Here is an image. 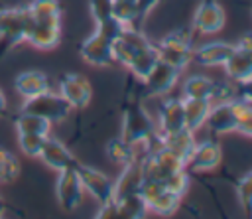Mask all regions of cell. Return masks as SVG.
<instances>
[{
  "label": "cell",
  "mask_w": 252,
  "mask_h": 219,
  "mask_svg": "<svg viewBox=\"0 0 252 219\" xmlns=\"http://www.w3.org/2000/svg\"><path fill=\"white\" fill-rule=\"evenodd\" d=\"M120 136L134 146H142L158 136V126L152 120V116L146 112V109L140 105V101H130L124 105Z\"/></svg>",
  "instance_id": "1"
},
{
  "label": "cell",
  "mask_w": 252,
  "mask_h": 219,
  "mask_svg": "<svg viewBox=\"0 0 252 219\" xmlns=\"http://www.w3.org/2000/svg\"><path fill=\"white\" fill-rule=\"evenodd\" d=\"M30 26L28 6L0 8V59L18 43L26 41Z\"/></svg>",
  "instance_id": "2"
},
{
  "label": "cell",
  "mask_w": 252,
  "mask_h": 219,
  "mask_svg": "<svg viewBox=\"0 0 252 219\" xmlns=\"http://www.w3.org/2000/svg\"><path fill=\"white\" fill-rule=\"evenodd\" d=\"M158 57L183 71L193 59V32L191 28H179L167 34L158 45Z\"/></svg>",
  "instance_id": "3"
},
{
  "label": "cell",
  "mask_w": 252,
  "mask_h": 219,
  "mask_svg": "<svg viewBox=\"0 0 252 219\" xmlns=\"http://www.w3.org/2000/svg\"><path fill=\"white\" fill-rule=\"evenodd\" d=\"M22 110L37 114V116H41V118H45V120H49L53 124V122L65 120L69 116V112H71V107L59 93H51V89H49V91H45L41 95L26 99L24 105H22Z\"/></svg>",
  "instance_id": "4"
},
{
  "label": "cell",
  "mask_w": 252,
  "mask_h": 219,
  "mask_svg": "<svg viewBox=\"0 0 252 219\" xmlns=\"http://www.w3.org/2000/svg\"><path fill=\"white\" fill-rule=\"evenodd\" d=\"M138 195L144 199L148 211H154L161 217L173 215V211L179 207V201H181V195L173 193L165 185H161L158 182H152V180L142 182V187H140Z\"/></svg>",
  "instance_id": "5"
},
{
  "label": "cell",
  "mask_w": 252,
  "mask_h": 219,
  "mask_svg": "<svg viewBox=\"0 0 252 219\" xmlns=\"http://www.w3.org/2000/svg\"><path fill=\"white\" fill-rule=\"evenodd\" d=\"M224 69L234 83L252 79V34L242 36L232 45V53L226 59Z\"/></svg>",
  "instance_id": "6"
},
{
  "label": "cell",
  "mask_w": 252,
  "mask_h": 219,
  "mask_svg": "<svg viewBox=\"0 0 252 219\" xmlns=\"http://www.w3.org/2000/svg\"><path fill=\"white\" fill-rule=\"evenodd\" d=\"M61 37V18H32L28 26L26 41L37 49H51Z\"/></svg>",
  "instance_id": "7"
},
{
  "label": "cell",
  "mask_w": 252,
  "mask_h": 219,
  "mask_svg": "<svg viewBox=\"0 0 252 219\" xmlns=\"http://www.w3.org/2000/svg\"><path fill=\"white\" fill-rule=\"evenodd\" d=\"M152 41L134 28H124L122 34L112 41V59L124 67H130L132 59L136 57V53L144 47H148Z\"/></svg>",
  "instance_id": "8"
},
{
  "label": "cell",
  "mask_w": 252,
  "mask_h": 219,
  "mask_svg": "<svg viewBox=\"0 0 252 219\" xmlns=\"http://www.w3.org/2000/svg\"><path fill=\"white\" fill-rule=\"evenodd\" d=\"M75 170L79 174V180L83 183V189L89 191L100 205H104V203H108L112 199L114 182L106 174H102V172H98V170H94L91 166H85L81 162L75 166Z\"/></svg>",
  "instance_id": "9"
},
{
  "label": "cell",
  "mask_w": 252,
  "mask_h": 219,
  "mask_svg": "<svg viewBox=\"0 0 252 219\" xmlns=\"http://www.w3.org/2000/svg\"><path fill=\"white\" fill-rule=\"evenodd\" d=\"M179 73L181 69L165 63V61H158L154 65V69L150 71V75L146 79H142V95L144 97H159V95H165L179 79Z\"/></svg>",
  "instance_id": "10"
},
{
  "label": "cell",
  "mask_w": 252,
  "mask_h": 219,
  "mask_svg": "<svg viewBox=\"0 0 252 219\" xmlns=\"http://www.w3.org/2000/svg\"><path fill=\"white\" fill-rule=\"evenodd\" d=\"M59 95L69 103L71 109H85L91 103L93 89L87 77L79 73H65L59 79Z\"/></svg>",
  "instance_id": "11"
},
{
  "label": "cell",
  "mask_w": 252,
  "mask_h": 219,
  "mask_svg": "<svg viewBox=\"0 0 252 219\" xmlns=\"http://www.w3.org/2000/svg\"><path fill=\"white\" fill-rule=\"evenodd\" d=\"M83 183L79 180V174L75 168L63 170L59 172L57 178V185H55V193H57V201L65 211H73L81 205L83 201Z\"/></svg>",
  "instance_id": "12"
},
{
  "label": "cell",
  "mask_w": 252,
  "mask_h": 219,
  "mask_svg": "<svg viewBox=\"0 0 252 219\" xmlns=\"http://www.w3.org/2000/svg\"><path fill=\"white\" fill-rule=\"evenodd\" d=\"M148 207L140 195H132L120 201L110 199L108 203L100 205V211L94 219H144Z\"/></svg>",
  "instance_id": "13"
},
{
  "label": "cell",
  "mask_w": 252,
  "mask_h": 219,
  "mask_svg": "<svg viewBox=\"0 0 252 219\" xmlns=\"http://www.w3.org/2000/svg\"><path fill=\"white\" fill-rule=\"evenodd\" d=\"M79 51H81V57L91 65L104 67V65L114 63V59H112V39L98 34L96 30H94V34H91L81 43Z\"/></svg>",
  "instance_id": "14"
},
{
  "label": "cell",
  "mask_w": 252,
  "mask_h": 219,
  "mask_svg": "<svg viewBox=\"0 0 252 219\" xmlns=\"http://www.w3.org/2000/svg\"><path fill=\"white\" fill-rule=\"evenodd\" d=\"M222 160V150L220 144L213 142V140H205L195 144L191 156L185 162V170L189 172H209L213 168H217Z\"/></svg>",
  "instance_id": "15"
},
{
  "label": "cell",
  "mask_w": 252,
  "mask_h": 219,
  "mask_svg": "<svg viewBox=\"0 0 252 219\" xmlns=\"http://www.w3.org/2000/svg\"><path fill=\"white\" fill-rule=\"evenodd\" d=\"M142 182H144V170H142V158H138V160H134V162H130V164L124 166L120 178L114 183L112 199L114 201H120V199L138 195L140 193V187H142Z\"/></svg>",
  "instance_id": "16"
},
{
  "label": "cell",
  "mask_w": 252,
  "mask_h": 219,
  "mask_svg": "<svg viewBox=\"0 0 252 219\" xmlns=\"http://www.w3.org/2000/svg\"><path fill=\"white\" fill-rule=\"evenodd\" d=\"M224 10L215 0H203L193 16V28L201 34H215L224 26Z\"/></svg>",
  "instance_id": "17"
},
{
  "label": "cell",
  "mask_w": 252,
  "mask_h": 219,
  "mask_svg": "<svg viewBox=\"0 0 252 219\" xmlns=\"http://www.w3.org/2000/svg\"><path fill=\"white\" fill-rule=\"evenodd\" d=\"M185 128V112H183V99H165L159 107V124L158 134H173Z\"/></svg>",
  "instance_id": "18"
},
{
  "label": "cell",
  "mask_w": 252,
  "mask_h": 219,
  "mask_svg": "<svg viewBox=\"0 0 252 219\" xmlns=\"http://www.w3.org/2000/svg\"><path fill=\"white\" fill-rule=\"evenodd\" d=\"M39 158H41L49 168H53V170H57V172L75 168V166L79 164V160L71 154V150H69L63 142H59V140H55V138H49V136L45 138V144H43V148H41Z\"/></svg>",
  "instance_id": "19"
},
{
  "label": "cell",
  "mask_w": 252,
  "mask_h": 219,
  "mask_svg": "<svg viewBox=\"0 0 252 219\" xmlns=\"http://www.w3.org/2000/svg\"><path fill=\"white\" fill-rule=\"evenodd\" d=\"M207 126L215 134H226L236 132V118H234V107L232 101H220L219 105H211L207 114Z\"/></svg>",
  "instance_id": "20"
},
{
  "label": "cell",
  "mask_w": 252,
  "mask_h": 219,
  "mask_svg": "<svg viewBox=\"0 0 252 219\" xmlns=\"http://www.w3.org/2000/svg\"><path fill=\"white\" fill-rule=\"evenodd\" d=\"M230 53H232V43H226V41H211V43H205V45L193 49V59L199 65L217 67V65H224L226 59L230 57Z\"/></svg>",
  "instance_id": "21"
},
{
  "label": "cell",
  "mask_w": 252,
  "mask_h": 219,
  "mask_svg": "<svg viewBox=\"0 0 252 219\" xmlns=\"http://www.w3.org/2000/svg\"><path fill=\"white\" fill-rule=\"evenodd\" d=\"M14 87L20 93V97L32 99L35 95H41V93L49 91V79H47V75L43 71L30 69V71H22L14 79Z\"/></svg>",
  "instance_id": "22"
},
{
  "label": "cell",
  "mask_w": 252,
  "mask_h": 219,
  "mask_svg": "<svg viewBox=\"0 0 252 219\" xmlns=\"http://www.w3.org/2000/svg\"><path fill=\"white\" fill-rule=\"evenodd\" d=\"M159 136V134H158ZM195 138H193V132L183 128L179 132H173V134H165V136H159V146L169 150L171 154L179 156L183 162H187V158L191 156L193 148H195Z\"/></svg>",
  "instance_id": "23"
},
{
  "label": "cell",
  "mask_w": 252,
  "mask_h": 219,
  "mask_svg": "<svg viewBox=\"0 0 252 219\" xmlns=\"http://www.w3.org/2000/svg\"><path fill=\"white\" fill-rule=\"evenodd\" d=\"M217 91V81L205 75H191L183 85V99H203L213 101Z\"/></svg>",
  "instance_id": "24"
},
{
  "label": "cell",
  "mask_w": 252,
  "mask_h": 219,
  "mask_svg": "<svg viewBox=\"0 0 252 219\" xmlns=\"http://www.w3.org/2000/svg\"><path fill=\"white\" fill-rule=\"evenodd\" d=\"M211 109V101L203 99H183V112H185V128L187 130H197L205 124L207 114Z\"/></svg>",
  "instance_id": "25"
},
{
  "label": "cell",
  "mask_w": 252,
  "mask_h": 219,
  "mask_svg": "<svg viewBox=\"0 0 252 219\" xmlns=\"http://www.w3.org/2000/svg\"><path fill=\"white\" fill-rule=\"evenodd\" d=\"M16 124V130L18 134H43V136H49V128H51V122L37 116V114H32V112H24L20 110V114L16 116L14 120Z\"/></svg>",
  "instance_id": "26"
},
{
  "label": "cell",
  "mask_w": 252,
  "mask_h": 219,
  "mask_svg": "<svg viewBox=\"0 0 252 219\" xmlns=\"http://www.w3.org/2000/svg\"><path fill=\"white\" fill-rule=\"evenodd\" d=\"M158 61H159V57H158V47H156L154 43H150L148 47H144V49H140V51L136 53V57L132 59V63H130L128 69H130L138 79H146Z\"/></svg>",
  "instance_id": "27"
},
{
  "label": "cell",
  "mask_w": 252,
  "mask_h": 219,
  "mask_svg": "<svg viewBox=\"0 0 252 219\" xmlns=\"http://www.w3.org/2000/svg\"><path fill=\"white\" fill-rule=\"evenodd\" d=\"M106 154H108V158H110L112 162H116V164H120V166H126V164H130V162H134V160L140 158L136 146L130 144V142H126L122 136L108 140V144H106Z\"/></svg>",
  "instance_id": "28"
},
{
  "label": "cell",
  "mask_w": 252,
  "mask_h": 219,
  "mask_svg": "<svg viewBox=\"0 0 252 219\" xmlns=\"http://www.w3.org/2000/svg\"><path fill=\"white\" fill-rule=\"evenodd\" d=\"M232 107H234V118H236V132L252 136V105L232 99Z\"/></svg>",
  "instance_id": "29"
},
{
  "label": "cell",
  "mask_w": 252,
  "mask_h": 219,
  "mask_svg": "<svg viewBox=\"0 0 252 219\" xmlns=\"http://www.w3.org/2000/svg\"><path fill=\"white\" fill-rule=\"evenodd\" d=\"M18 174H20V162H18V158L12 152L0 148V183L14 182L18 178Z\"/></svg>",
  "instance_id": "30"
},
{
  "label": "cell",
  "mask_w": 252,
  "mask_h": 219,
  "mask_svg": "<svg viewBox=\"0 0 252 219\" xmlns=\"http://www.w3.org/2000/svg\"><path fill=\"white\" fill-rule=\"evenodd\" d=\"M28 12L32 18H61L59 0H33L28 4Z\"/></svg>",
  "instance_id": "31"
},
{
  "label": "cell",
  "mask_w": 252,
  "mask_h": 219,
  "mask_svg": "<svg viewBox=\"0 0 252 219\" xmlns=\"http://www.w3.org/2000/svg\"><path fill=\"white\" fill-rule=\"evenodd\" d=\"M45 138L47 136H43V134H18V144L26 156L39 158L41 148L45 144Z\"/></svg>",
  "instance_id": "32"
},
{
  "label": "cell",
  "mask_w": 252,
  "mask_h": 219,
  "mask_svg": "<svg viewBox=\"0 0 252 219\" xmlns=\"http://www.w3.org/2000/svg\"><path fill=\"white\" fill-rule=\"evenodd\" d=\"M89 8H91V14L94 18L96 24H102L112 16V0H89Z\"/></svg>",
  "instance_id": "33"
},
{
  "label": "cell",
  "mask_w": 252,
  "mask_h": 219,
  "mask_svg": "<svg viewBox=\"0 0 252 219\" xmlns=\"http://www.w3.org/2000/svg\"><path fill=\"white\" fill-rule=\"evenodd\" d=\"M236 193H238V199H240L242 207H244L248 213H252V172L246 174V176L238 182Z\"/></svg>",
  "instance_id": "34"
},
{
  "label": "cell",
  "mask_w": 252,
  "mask_h": 219,
  "mask_svg": "<svg viewBox=\"0 0 252 219\" xmlns=\"http://www.w3.org/2000/svg\"><path fill=\"white\" fill-rule=\"evenodd\" d=\"M158 2L159 0H136V16H134V22H132V28L134 30H140L144 18L156 8Z\"/></svg>",
  "instance_id": "35"
},
{
  "label": "cell",
  "mask_w": 252,
  "mask_h": 219,
  "mask_svg": "<svg viewBox=\"0 0 252 219\" xmlns=\"http://www.w3.org/2000/svg\"><path fill=\"white\" fill-rule=\"evenodd\" d=\"M234 99L252 105V79L238 81V83L234 85Z\"/></svg>",
  "instance_id": "36"
},
{
  "label": "cell",
  "mask_w": 252,
  "mask_h": 219,
  "mask_svg": "<svg viewBox=\"0 0 252 219\" xmlns=\"http://www.w3.org/2000/svg\"><path fill=\"white\" fill-rule=\"evenodd\" d=\"M6 112H8V101H6L4 91L0 89V116H6Z\"/></svg>",
  "instance_id": "37"
},
{
  "label": "cell",
  "mask_w": 252,
  "mask_h": 219,
  "mask_svg": "<svg viewBox=\"0 0 252 219\" xmlns=\"http://www.w3.org/2000/svg\"><path fill=\"white\" fill-rule=\"evenodd\" d=\"M4 211H6V203H4V199L0 197V219L4 217Z\"/></svg>",
  "instance_id": "38"
},
{
  "label": "cell",
  "mask_w": 252,
  "mask_h": 219,
  "mask_svg": "<svg viewBox=\"0 0 252 219\" xmlns=\"http://www.w3.org/2000/svg\"><path fill=\"white\" fill-rule=\"evenodd\" d=\"M2 6H4V4H2V0H0V8H2Z\"/></svg>",
  "instance_id": "39"
}]
</instances>
